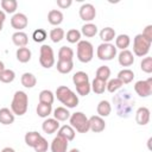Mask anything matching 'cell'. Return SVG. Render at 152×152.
Instances as JSON below:
<instances>
[{"label":"cell","mask_w":152,"mask_h":152,"mask_svg":"<svg viewBox=\"0 0 152 152\" xmlns=\"http://www.w3.org/2000/svg\"><path fill=\"white\" fill-rule=\"evenodd\" d=\"M78 14H80V18L84 21H88L90 23L91 20L95 19L96 17V10L94 7L93 4H83L81 7H80V11H78Z\"/></svg>","instance_id":"10"},{"label":"cell","mask_w":152,"mask_h":152,"mask_svg":"<svg viewBox=\"0 0 152 152\" xmlns=\"http://www.w3.org/2000/svg\"><path fill=\"white\" fill-rule=\"evenodd\" d=\"M0 152H15V151H14L12 147H4Z\"/></svg>","instance_id":"49"},{"label":"cell","mask_w":152,"mask_h":152,"mask_svg":"<svg viewBox=\"0 0 152 152\" xmlns=\"http://www.w3.org/2000/svg\"><path fill=\"white\" fill-rule=\"evenodd\" d=\"M72 4V0H57V6L59 8H68Z\"/></svg>","instance_id":"47"},{"label":"cell","mask_w":152,"mask_h":152,"mask_svg":"<svg viewBox=\"0 0 152 152\" xmlns=\"http://www.w3.org/2000/svg\"><path fill=\"white\" fill-rule=\"evenodd\" d=\"M15 56H17V59L20 62V63H27L30 59H31V56H32V52L28 48L24 46V48H18L17 52H15Z\"/></svg>","instance_id":"23"},{"label":"cell","mask_w":152,"mask_h":152,"mask_svg":"<svg viewBox=\"0 0 152 152\" xmlns=\"http://www.w3.org/2000/svg\"><path fill=\"white\" fill-rule=\"evenodd\" d=\"M36 112L38 114V116L40 118H48L51 112H52V104H46V103H38L37 108H36Z\"/></svg>","instance_id":"35"},{"label":"cell","mask_w":152,"mask_h":152,"mask_svg":"<svg viewBox=\"0 0 152 152\" xmlns=\"http://www.w3.org/2000/svg\"><path fill=\"white\" fill-rule=\"evenodd\" d=\"M69 152H81V151H80L78 148H71V150H70Z\"/></svg>","instance_id":"51"},{"label":"cell","mask_w":152,"mask_h":152,"mask_svg":"<svg viewBox=\"0 0 152 152\" xmlns=\"http://www.w3.org/2000/svg\"><path fill=\"white\" fill-rule=\"evenodd\" d=\"M96 56L101 61H112L116 56V48L112 43H101L96 49Z\"/></svg>","instance_id":"8"},{"label":"cell","mask_w":152,"mask_h":152,"mask_svg":"<svg viewBox=\"0 0 152 152\" xmlns=\"http://www.w3.org/2000/svg\"><path fill=\"white\" fill-rule=\"evenodd\" d=\"M59 127H61V126H59V121H57V120L53 119V118H48V119H45V120L43 121V124H42V129H43L44 133H46V134H52V133H55L56 131H58Z\"/></svg>","instance_id":"15"},{"label":"cell","mask_w":152,"mask_h":152,"mask_svg":"<svg viewBox=\"0 0 152 152\" xmlns=\"http://www.w3.org/2000/svg\"><path fill=\"white\" fill-rule=\"evenodd\" d=\"M48 21L53 26H58L63 21V13L59 10H51L48 13Z\"/></svg>","instance_id":"20"},{"label":"cell","mask_w":152,"mask_h":152,"mask_svg":"<svg viewBox=\"0 0 152 152\" xmlns=\"http://www.w3.org/2000/svg\"><path fill=\"white\" fill-rule=\"evenodd\" d=\"M140 68L146 74H151L152 72V57H145L142 58L141 63H140Z\"/></svg>","instance_id":"44"},{"label":"cell","mask_w":152,"mask_h":152,"mask_svg":"<svg viewBox=\"0 0 152 152\" xmlns=\"http://www.w3.org/2000/svg\"><path fill=\"white\" fill-rule=\"evenodd\" d=\"M55 101V94L51 90L44 89L39 93V102L40 103H46V104H52Z\"/></svg>","instance_id":"31"},{"label":"cell","mask_w":152,"mask_h":152,"mask_svg":"<svg viewBox=\"0 0 152 152\" xmlns=\"http://www.w3.org/2000/svg\"><path fill=\"white\" fill-rule=\"evenodd\" d=\"M129 94L127 91H120L115 99H113L114 103L116 104V112H118V115L121 116V118H127L131 113V107L132 104H127V100H129Z\"/></svg>","instance_id":"5"},{"label":"cell","mask_w":152,"mask_h":152,"mask_svg":"<svg viewBox=\"0 0 152 152\" xmlns=\"http://www.w3.org/2000/svg\"><path fill=\"white\" fill-rule=\"evenodd\" d=\"M64 36H65V32H64V30L61 28V27H55V28H52V30L50 31V33H49V37H50V39H51L53 43H59V42L64 38Z\"/></svg>","instance_id":"37"},{"label":"cell","mask_w":152,"mask_h":152,"mask_svg":"<svg viewBox=\"0 0 152 152\" xmlns=\"http://www.w3.org/2000/svg\"><path fill=\"white\" fill-rule=\"evenodd\" d=\"M28 24V19L24 13H14L11 18V26L17 31L24 30Z\"/></svg>","instance_id":"11"},{"label":"cell","mask_w":152,"mask_h":152,"mask_svg":"<svg viewBox=\"0 0 152 152\" xmlns=\"http://www.w3.org/2000/svg\"><path fill=\"white\" fill-rule=\"evenodd\" d=\"M12 42H13V44H14L15 46H18V48H24V46H26L27 43H28V37H27V34H26L25 32H23V31H17V32H14V33L12 34Z\"/></svg>","instance_id":"17"},{"label":"cell","mask_w":152,"mask_h":152,"mask_svg":"<svg viewBox=\"0 0 152 152\" xmlns=\"http://www.w3.org/2000/svg\"><path fill=\"white\" fill-rule=\"evenodd\" d=\"M5 69H6V68H5V64H4V62H2V61H0V74H1V72H2Z\"/></svg>","instance_id":"50"},{"label":"cell","mask_w":152,"mask_h":152,"mask_svg":"<svg viewBox=\"0 0 152 152\" xmlns=\"http://www.w3.org/2000/svg\"><path fill=\"white\" fill-rule=\"evenodd\" d=\"M118 61L121 66H131L134 63V56L129 50H121L118 55Z\"/></svg>","instance_id":"16"},{"label":"cell","mask_w":152,"mask_h":152,"mask_svg":"<svg viewBox=\"0 0 152 152\" xmlns=\"http://www.w3.org/2000/svg\"><path fill=\"white\" fill-rule=\"evenodd\" d=\"M134 91L140 97L150 96L152 94V77H148L147 80L137 81L134 84Z\"/></svg>","instance_id":"9"},{"label":"cell","mask_w":152,"mask_h":152,"mask_svg":"<svg viewBox=\"0 0 152 152\" xmlns=\"http://www.w3.org/2000/svg\"><path fill=\"white\" fill-rule=\"evenodd\" d=\"M122 86H124V84H122V82H121L118 77H115V78H112V80H109V81L107 82L106 90H108L109 93H115V91H116V90H119Z\"/></svg>","instance_id":"40"},{"label":"cell","mask_w":152,"mask_h":152,"mask_svg":"<svg viewBox=\"0 0 152 152\" xmlns=\"http://www.w3.org/2000/svg\"><path fill=\"white\" fill-rule=\"evenodd\" d=\"M145 38H147L148 40H152V25H147L145 28H144V31H142V33H141Z\"/></svg>","instance_id":"46"},{"label":"cell","mask_w":152,"mask_h":152,"mask_svg":"<svg viewBox=\"0 0 152 152\" xmlns=\"http://www.w3.org/2000/svg\"><path fill=\"white\" fill-rule=\"evenodd\" d=\"M14 122V114L10 108H1L0 109V124L2 125H11Z\"/></svg>","instance_id":"19"},{"label":"cell","mask_w":152,"mask_h":152,"mask_svg":"<svg viewBox=\"0 0 152 152\" xmlns=\"http://www.w3.org/2000/svg\"><path fill=\"white\" fill-rule=\"evenodd\" d=\"M81 31H78L77 28H70L66 32V40L71 44H75L81 40Z\"/></svg>","instance_id":"38"},{"label":"cell","mask_w":152,"mask_h":152,"mask_svg":"<svg viewBox=\"0 0 152 152\" xmlns=\"http://www.w3.org/2000/svg\"><path fill=\"white\" fill-rule=\"evenodd\" d=\"M42 137H43V135H42L40 133H38V132H36V131H32V132H27V133L25 134L24 139H25V142H26L27 146L34 147Z\"/></svg>","instance_id":"25"},{"label":"cell","mask_w":152,"mask_h":152,"mask_svg":"<svg viewBox=\"0 0 152 152\" xmlns=\"http://www.w3.org/2000/svg\"><path fill=\"white\" fill-rule=\"evenodd\" d=\"M74 51L69 46H62L58 51V61H72Z\"/></svg>","instance_id":"30"},{"label":"cell","mask_w":152,"mask_h":152,"mask_svg":"<svg viewBox=\"0 0 152 152\" xmlns=\"http://www.w3.org/2000/svg\"><path fill=\"white\" fill-rule=\"evenodd\" d=\"M46 37H48V33H46V31H45L44 28H37V30L33 31V33H32V38H33V40H34L36 43H42V42H44V40L46 39Z\"/></svg>","instance_id":"42"},{"label":"cell","mask_w":152,"mask_h":152,"mask_svg":"<svg viewBox=\"0 0 152 152\" xmlns=\"http://www.w3.org/2000/svg\"><path fill=\"white\" fill-rule=\"evenodd\" d=\"M0 5H1V8L6 13H14L17 11V8H18L17 0H1Z\"/></svg>","instance_id":"32"},{"label":"cell","mask_w":152,"mask_h":152,"mask_svg":"<svg viewBox=\"0 0 152 152\" xmlns=\"http://www.w3.org/2000/svg\"><path fill=\"white\" fill-rule=\"evenodd\" d=\"M104 128H106V122L103 118L99 115H93L89 118V131L94 133H100L104 131Z\"/></svg>","instance_id":"13"},{"label":"cell","mask_w":152,"mask_h":152,"mask_svg":"<svg viewBox=\"0 0 152 152\" xmlns=\"http://www.w3.org/2000/svg\"><path fill=\"white\" fill-rule=\"evenodd\" d=\"M21 84L25 87V88H33L36 84H37V78L31 72H24L21 75Z\"/></svg>","instance_id":"26"},{"label":"cell","mask_w":152,"mask_h":152,"mask_svg":"<svg viewBox=\"0 0 152 152\" xmlns=\"http://www.w3.org/2000/svg\"><path fill=\"white\" fill-rule=\"evenodd\" d=\"M151 44H152V40H148L141 33L137 34L133 39V53L138 57L146 56L150 51Z\"/></svg>","instance_id":"6"},{"label":"cell","mask_w":152,"mask_h":152,"mask_svg":"<svg viewBox=\"0 0 152 152\" xmlns=\"http://www.w3.org/2000/svg\"><path fill=\"white\" fill-rule=\"evenodd\" d=\"M28 108V96L23 90H17L13 95L11 102V110L14 115L21 116L27 112Z\"/></svg>","instance_id":"2"},{"label":"cell","mask_w":152,"mask_h":152,"mask_svg":"<svg viewBox=\"0 0 152 152\" xmlns=\"http://www.w3.org/2000/svg\"><path fill=\"white\" fill-rule=\"evenodd\" d=\"M14 78H15V72L12 69H5L0 74V81L2 83H11L14 81Z\"/></svg>","instance_id":"41"},{"label":"cell","mask_w":152,"mask_h":152,"mask_svg":"<svg viewBox=\"0 0 152 152\" xmlns=\"http://www.w3.org/2000/svg\"><path fill=\"white\" fill-rule=\"evenodd\" d=\"M58 135L63 137L64 139H66L68 141H71L74 140L75 138V134H76V131L70 126V125H64V126H61L58 128Z\"/></svg>","instance_id":"18"},{"label":"cell","mask_w":152,"mask_h":152,"mask_svg":"<svg viewBox=\"0 0 152 152\" xmlns=\"http://www.w3.org/2000/svg\"><path fill=\"white\" fill-rule=\"evenodd\" d=\"M70 126L78 133H87L89 131V119L82 112H75L69 118Z\"/></svg>","instance_id":"3"},{"label":"cell","mask_w":152,"mask_h":152,"mask_svg":"<svg viewBox=\"0 0 152 152\" xmlns=\"http://www.w3.org/2000/svg\"><path fill=\"white\" fill-rule=\"evenodd\" d=\"M70 113L68 110V108L65 107H57L53 110V119H56L57 121H66L70 118Z\"/></svg>","instance_id":"28"},{"label":"cell","mask_w":152,"mask_h":152,"mask_svg":"<svg viewBox=\"0 0 152 152\" xmlns=\"http://www.w3.org/2000/svg\"><path fill=\"white\" fill-rule=\"evenodd\" d=\"M57 100L65 106V108H75L78 106V96L66 86H59L56 89Z\"/></svg>","instance_id":"1"},{"label":"cell","mask_w":152,"mask_h":152,"mask_svg":"<svg viewBox=\"0 0 152 152\" xmlns=\"http://www.w3.org/2000/svg\"><path fill=\"white\" fill-rule=\"evenodd\" d=\"M68 144H69V141L66 139H64L63 137L57 134V137H55L51 141V145H50L51 152H66Z\"/></svg>","instance_id":"12"},{"label":"cell","mask_w":152,"mask_h":152,"mask_svg":"<svg viewBox=\"0 0 152 152\" xmlns=\"http://www.w3.org/2000/svg\"><path fill=\"white\" fill-rule=\"evenodd\" d=\"M5 20H6V14H5L4 11L0 10V31H1L2 27H4V23H5Z\"/></svg>","instance_id":"48"},{"label":"cell","mask_w":152,"mask_h":152,"mask_svg":"<svg viewBox=\"0 0 152 152\" xmlns=\"http://www.w3.org/2000/svg\"><path fill=\"white\" fill-rule=\"evenodd\" d=\"M106 86H107V82L104 81H101L99 78H94L90 87H91V90L95 93V94H103L104 90H106Z\"/></svg>","instance_id":"34"},{"label":"cell","mask_w":152,"mask_h":152,"mask_svg":"<svg viewBox=\"0 0 152 152\" xmlns=\"http://www.w3.org/2000/svg\"><path fill=\"white\" fill-rule=\"evenodd\" d=\"M115 37H116L115 30L112 27H103L100 31V38L103 43H110L112 40H114Z\"/></svg>","instance_id":"24"},{"label":"cell","mask_w":152,"mask_h":152,"mask_svg":"<svg viewBox=\"0 0 152 152\" xmlns=\"http://www.w3.org/2000/svg\"><path fill=\"white\" fill-rule=\"evenodd\" d=\"M118 78L122 82V84H128L134 78V72L131 69H122L118 74Z\"/></svg>","instance_id":"29"},{"label":"cell","mask_w":152,"mask_h":152,"mask_svg":"<svg viewBox=\"0 0 152 152\" xmlns=\"http://www.w3.org/2000/svg\"><path fill=\"white\" fill-rule=\"evenodd\" d=\"M131 44V38L128 34H119L115 37V48L120 50H127V48Z\"/></svg>","instance_id":"22"},{"label":"cell","mask_w":152,"mask_h":152,"mask_svg":"<svg viewBox=\"0 0 152 152\" xmlns=\"http://www.w3.org/2000/svg\"><path fill=\"white\" fill-rule=\"evenodd\" d=\"M57 70L61 74H69L74 68L72 61H58L57 62Z\"/></svg>","instance_id":"33"},{"label":"cell","mask_w":152,"mask_h":152,"mask_svg":"<svg viewBox=\"0 0 152 152\" xmlns=\"http://www.w3.org/2000/svg\"><path fill=\"white\" fill-rule=\"evenodd\" d=\"M76 87V91L78 95L81 96H87L89 95V93L91 91V87H90V83L87 82V83H82V84H78V86H75Z\"/></svg>","instance_id":"43"},{"label":"cell","mask_w":152,"mask_h":152,"mask_svg":"<svg viewBox=\"0 0 152 152\" xmlns=\"http://www.w3.org/2000/svg\"><path fill=\"white\" fill-rule=\"evenodd\" d=\"M96 33H97V26L93 23H86L81 28V34H83L84 37H88V38L96 36Z\"/></svg>","instance_id":"27"},{"label":"cell","mask_w":152,"mask_h":152,"mask_svg":"<svg viewBox=\"0 0 152 152\" xmlns=\"http://www.w3.org/2000/svg\"><path fill=\"white\" fill-rule=\"evenodd\" d=\"M33 148H34L36 152H46L48 148H49V142H48V140L44 137H42Z\"/></svg>","instance_id":"45"},{"label":"cell","mask_w":152,"mask_h":152,"mask_svg":"<svg viewBox=\"0 0 152 152\" xmlns=\"http://www.w3.org/2000/svg\"><path fill=\"white\" fill-rule=\"evenodd\" d=\"M150 109L147 107H139L135 112V121L140 126H145L150 121Z\"/></svg>","instance_id":"14"},{"label":"cell","mask_w":152,"mask_h":152,"mask_svg":"<svg viewBox=\"0 0 152 152\" xmlns=\"http://www.w3.org/2000/svg\"><path fill=\"white\" fill-rule=\"evenodd\" d=\"M109 76H110V69H109V66L102 65V66L97 68L96 74H95V78H99L101 81L107 82L109 80Z\"/></svg>","instance_id":"36"},{"label":"cell","mask_w":152,"mask_h":152,"mask_svg":"<svg viewBox=\"0 0 152 152\" xmlns=\"http://www.w3.org/2000/svg\"><path fill=\"white\" fill-rule=\"evenodd\" d=\"M96 112H97V115L101 116V118H106L112 112V106L110 103L107 101V100H102L99 102L97 107H96Z\"/></svg>","instance_id":"21"},{"label":"cell","mask_w":152,"mask_h":152,"mask_svg":"<svg viewBox=\"0 0 152 152\" xmlns=\"http://www.w3.org/2000/svg\"><path fill=\"white\" fill-rule=\"evenodd\" d=\"M39 63L45 69H50L51 66H53V64H55V55H53V50H52V48L50 45L43 44L40 46V50H39Z\"/></svg>","instance_id":"7"},{"label":"cell","mask_w":152,"mask_h":152,"mask_svg":"<svg viewBox=\"0 0 152 152\" xmlns=\"http://www.w3.org/2000/svg\"><path fill=\"white\" fill-rule=\"evenodd\" d=\"M76 56L77 59L82 63H89L94 57V48L93 44L88 40H80L76 46Z\"/></svg>","instance_id":"4"},{"label":"cell","mask_w":152,"mask_h":152,"mask_svg":"<svg viewBox=\"0 0 152 152\" xmlns=\"http://www.w3.org/2000/svg\"><path fill=\"white\" fill-rule=\"evenodd\" d=\"M72 82H74L75 86H78V84H82V83H87V82H89V76L84 71H77L72 76Z\"/></svg>","instance_id":"39"}]
</instances>
